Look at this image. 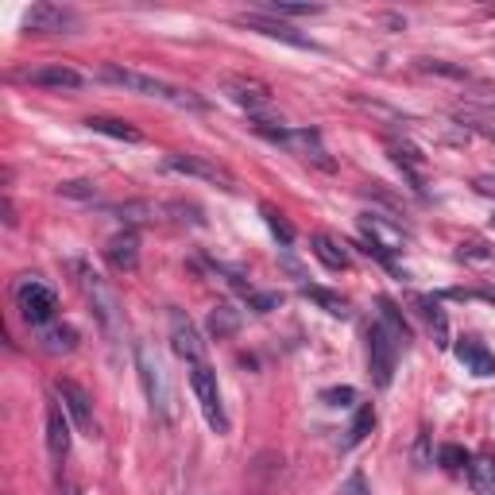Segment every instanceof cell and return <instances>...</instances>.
I'll return each mask as SVG.
<instances>
[{
  "instance_id": "obj_1",
  "label": "cell",
  "mask_w": 495,
  "mask_h": 495,
  "mask_svg": "<svg viewBox=\"0 0 495 495\" xmlns=\"http://www.w3.org/2000/svg\"><path fill=\"white\" fill-rule=\"evenodd\" d=\"M101 78L112 81V86H121L128 93H143V97H155V101H167L174 109H205V101L190 90H178L171 81H159L152 74H140V70H128V66H117V62H105L101 66Z\"/></svg>"
},
{
  "instance_id": "obj_2",
  "label": "cell",
  "mask_w": 495,
  "mask_h": 495,
  "mask_svg": "<svg viewBox=\"0 0 495 495\" xmlns=\"http://www.w3.org/2000/svg\"><path fill=\"white\" fill-rule=\"evenodd\" d=\"M136 368H140V379H143V391H147V403L152 410L163 418V422H174V391H171V375L163 368L159 353L152 344H136Z\"/></svg>"
},
{
  "instance_id": "obj_3",
  "label": "cell",
  "mask_w": 495,
  "mask_h": 495,
  "mask_svg": "<svg viewBox=\"0 0 495 495\" xmlns=\"http://www.w3.org/2000/svg\"><path fill=\"white\" fill-rule=\"evenodd\" d=\"M70 271L78 275V287H81V294H86V302L93 306L101 329L117 337V333H121V302H117V290H112L105 279L97 275L90 263H81V259H70Z\"/></svg>"
},
{
  "instance_id": "obj_4",
  "label": "cell",
  "mask_w": 495,
  "mask_h": 495,
  "mask_svg": "<svg viewBox=\"0 0 495 495\" xmlns=\"http://www.w3.org/2000/svg\"><path fill=\"white\" fill-rule=\"evenodd\" d=\"M12 299H16V310H20V318L27 325H51L55 321V310H58V299L55 290L39 283V275H20L12 287Z\"/></svg>"
},
{
  "instance_id": "obj_5",
  "label": "cell",
  "mask_w": 495,
  "mask_h": 495,
  "mask_svg": "<svg viewBox=\"0 0 495 495\" xmlns=\"http://www.w3.org/2000/svg\"><path fill=\"white\" fill-rule=\"evenodd\" d=\"M190 387L197 395V406L209 422L213 434H228V418H225V406H221V387H217V372H213L205 360L202 364H190Z\"/></svg>"
},
{
  "instance_id": "obj_6",
  "label": "cell",
  "mask_w": 495,
  "mask_h": 495,
  "mask_svg": "<svg viewBox=\"0 0 495 495\" xmlns=\"http://www.w3.org/2000/svg\"><path fill=\"white\" fill-rule=\"evenodd\" d=\"M395 364H399V344H395V337L384 325H372L368 329V375H372V384L379 391L391 387Z\"/></svg>"
},
{
  "instance_id": "obj_7",
  "label": "cell",
  "mask_w": 495,
  "mask_h": 495,
  "mask_svg": "<svg viewBox=\"0 0 495 495\" xmlns=\"http://www.w3.org/2000/svg\"><path fill=\"white\" fill-rule=\"evenodd\" d=\"M221 93L228 97V101H237L240 109H248V117H252V121L275 109L271 90L263 86V81H256V78H244V74H228V78H221Z\"/></svg>"
},
{
  "instance_id": "obj_8",
  "label": "cell",
  "mask_w": 495,
  "mask_h": 495,
  "mask_svg": "<svg viewBox=\"0 0 495 495\" xmlns=\"http://www.w3.org/2000/svg\"><path fill=\"white\" fill-rule=\"evenodd\" d=\"M55 395H58L62 410L70 415V422L78 426V434L101 437V430H97V418H93V399L86 395V387H78L74 379H55Z\"/></svg>"
},
{
  "instance_id": "obj_9",
  "label": "cell",
  "mask_w": 495,
  "mask_h": 495,
  "mask_svg": "<svg viewBox=\"0 0 495 495\" xmlns=\"http://www.w3.org/2000/svg\"><path fill=\"white\" fill-rule=\"evenodd\" d=\"M171 349H174V356H183L186 364H202L205 360V341L197 333V325L190 321L186 310H171Z\"/></svg>"
},
{
  "instance_id": "obj_10",
  "label": "cell",
  "mask_w": 495,
  "mask_h": 495,
  "mask_svg": "<svg viewBox=\"0 0 495 495\" xmlns=\"http://www.w3.org/2000/svg\"><path fill=\"white\" fill-rule=\"evenodd\" d=\"M163 167L174 171V174H190V178H205V183H217L221 190H237L233 174H228L225 167H217V163L202 159V155H167V159H163Z\"/></svg>"
},
{
  "instance_id": "obj_11",
  "label": "cell",
  "mask_w": 495,
  "mask_h": 495,
  "mask_svg": "<svg viewBox=\"0 0 495 495\" xmlns=\"http://www.w3.org/2000/svg\"><path fill=\"white\" fill-rule=\"evenodd\" d=\"M360 228H364L368 244L384 248V252H399V248L410 240V233H406V228H403L399 221L384 217V213H360Z\"/></svg>"
},
{
  "instance_id": "obj_12",
  "label": "cell",
  "mask_w": 495,
  "mask_h": 495,
  "mask_svg": "<svg viewBox=\"0 0 495 495\" xmlns=\"http://www.w3.org/2000/svg\"><path fill=\"white\" fill-rule=\"evenodd\" d=\"M240 24H244L248 31H259V36H268V39H279V43H287V47H302V51H318V47H313V39H306L302 31H294L290 24L275 20V16H263V12H248V16H240Z\"/></svg>"
},
{
  "instance_id": "obj_13",
  "label": "cell",
  "mask_w": 495,
  "mask_h": 495,
  "mask_svg": "<svg viewBox=\"0 0 495 495\" xmlns=\"http://www.w3.org/2000/svg\"><path fill=\"white\" fill-rule=\"evenodd\" d=\"M24 27L27 31H78V16L62 5H31L24 16Z\"/></svg>"
},
{
  "instance_id": "obj_14",
  "label": "cell",
  "mask_w": 495,
  "mask_h": 495,
  "mask_svg": "<svg viewBox=\"0 0 495 495\" xmlns=\"http://www.w3.org/2000/svg\"><path fill=\"white\" fill-rule=\"evenodd\" d=\"M20 81H27V86H39V90H81V74L70 70V66H62V62L31 66V70L20 74Z\"/></svg>"
},
{
  "instance_id": "obj_15",
  "label": "cell",
  "mask_w": 495,
  "mask_h": 495,
  "mask_svg": "<svg viewBox=\"0 0 495 495\" xmlns=\"http://www.w3.org/2000/svg\"><path fill=\"white\" fill-rule=\"evenodd\" d=\"M47 453H51V460H62L70 453V418H66L62 403H47Z\"/></svg>"
},
{
  "instance_id": "obj_16",
  "label": "cell",
  "mask_w": 495,
  "mask_h": 495,
  "mask_svg": "<svg viewBox=\"0 0 495 495\" xmlns=\"http://www.w3.org/2000/svg\"><path fill=\"white\" fill-rule=\"evenodd\" d=\"M105 259L117 271H136V263H140V237L132 233V228H124V233H117V237H109Z\"/></svg>"
},
{
  "instance_id": "obj_17",
  "label": "cell",
  "mask_w": 495,
  "mask_h": 495,
  "mask_svg": "<svg viewBox=\"0 0 495 495\" xmlns=\"http://www.w3.org/2000/svg\"><path fill=\"white\" fill-rule=\"evenodd\" d=\"M391 152V159H395V167L403 171V178L410 183V190H426V183H422V171H426V155H418V147H410V143H391L387 147Z\"/></svg>"
},
{
  "instance_id": "obj_18",
  "label": "cell",
  "mask_w": 495,
  "mask_h": 495,
  "mask_svg": "<svg viewBox=\"0 0 495 495\" xmlns=\"http://www.w3.org/2000/svg\"><path fill=\"white\" fill-rule=\"evenodd\" d=\"M453 353H457V360H460V364H465L472 375H495V356H491L476 337H460Z\"/></svg>"
},
{
  "instance_id": "obj_19",
  "label": "cell",
  "mask_w": 495,
  "mask_h": 495,
  "mask_svg": "<svg viewBox=\"0 0 495 495\" xmlns=\"http://www.w3.org/2000/svg\"><path fill=\"white\" fill-rule=\"evenodd\" d=\"M109 213H117L121 221L143 225V221H159V217H167L171 205H159V202H121V205H109Z\"/></svg>"
},
{
  "instance_id": "obj_20",
  "label": "cell",
  "mask_w": 495,
  "mask_h": 495,
  "mask_svg": "<svg viewBox=\"0 0 495 495\" xmlns=\"http://www.w3.org/2000/svg\"><path fill=\"white\" fill-rule=\"evenodd\" d=\"M39 344L47 353H74L78 349V329L74 325H58V321H51V325H43V333H39Z\"/></svg>"
},
{
  "instance_id": "obj_21",
  "label": "cell",
  "mask_w": 495,
  "mask_h": 495,
  "mask_svg": "<svg viewBox=\"0 0 495 495\" xmlns=\"http://www.w3.org/2000/svg\"><path fill=\"white\" fill-rule=\"evenodd\" d=\"M313 256H318L329 271H344L349 268V252H344V244H337L333 237H325V233H313Z\"/></svg>"
},
{
  "instance_id": "obj_22",
  "label": "cell",
  "mask_w": 495,
  "mask_h": 495,
  "mask_svg": "<svg viewBox=\"0 0 495 495\" xmlns=\"http://www.w3.org/2000/svg\"><path fill=\"white\" fill-rule=\"evenodd\" d=\"M93 132H101V136L109 140H124V143H140L143 140V132L136 124H128V121H117V117H90L86 121Z\"/></svg>"
},
{
  "instance_id": "obj_23",
  "label": "cell",
  "mask_w": 495,
  "mask_h": 495,
  "mask_svg": "<svg viewBox=\"0 0 495 495\" xmlns=\"http://www.w3.org/2000/svg\"><path fill=\"white\" fill-rule=\"evenodd\" d=\"M415 306L422 310V318H426V325H430L437 349H449V321H445V310L434 299H415Z\"/></svg>"
},
{
  "instance_id": "obj_24",
  "label": "cell",
  "mask_w": 495,
  "mask_h": 495,
  "mask_svg": "<svg viewBox=\"0 0 495 495\" xmlns=\"http://www.w3.org/2000/svg\"><path fill=\"white\" fill-rule=\"evenodd\" d=\"M379 318H384L379 325H384L387 333L395 337V344H410V337H415V333H410V325H406V318H403V310L395 306L391 299H379Z\"/></svg>"
},
{
  "instance_id": "obj_25",
  "label": "cell",
  "mask_w": 495,
  "mask_h": 495,
  "mask_svg": "<svg viewBox=\"0 0 495 495\" xmlns=\"http://www.w3.org/2000/svg\"><path fill=\"white\" fill-rule=\"evenodd\" d=\"M237 329H240V310H233L228 302H217L209 310V337L225 341V337H233Z\"/></svg>"
},
{
  "instance_id": "obj_26",
  "label": "cell",
  "mask_w": 495,
  "mask_h": 495,
  "mask_svg": "<svg viewBox=\"0 0 495 495\" xmlns=\"http://www.w3.org/2000/svg\"><path fill=\"white\" fill-rule=\"evenodd\" d=\"M469 480L476 491H491L495 488V453H476L469 460Z\"/></svg>"
},
{
  "instance_id": "obj_27",
  "label": "cell",
  "mask_w": 495,
  "mask_h": 495,
  "mask_svg": "<svg viewBox=\"0 0 495 495\" xmlns=\"http://www.w3.org/2000/svg\"><path fill=\"white\" fill-rule=\"evenodd\" d=\"M302 294H306L310 302H318L325 313H333V318H349V313H353V310H349V302H344L341 294L325 290V287H310V283H306V287H302Z\"/></svg>"
},
{
  "instance_id": "obj_28",
  "label": "cell",
  "mask_w": 495,
  "mask_h": 495,
  "mask_svg": "<svg viewBox=\"0 0 495 495\" xmlns=\"http://www.w3.org/2000/svg\"><path fill=\"white\" fill-rule=\"evenodd\" d=\"M259 12L263 16H318L321 12V5H294V0H263L259 5Z\"/></svg>"
},
{
  "instance_id": "obj_29",
  "label": "cell",
  "mask_w": 495,
  "mask_h": 495,
  "mask_svg": "<svg viewBox=\"0 0 495 495\" xmlns=\"http://www.w3.org/2000/svg\"><path fill=\"white\" fill-rule=\"evenodd\" d=\"M372 422H375V410H372V403H364L356 410V418H353V426H349V437H344V445H360L368 434H372Z\"/></svg>"
},
{
  "instance_id": "obj_30",
  "label": "cell",
  "mask_w": 495,
  "mask_h": 495,
  "mask_svg": "<svg viewBox=\"0 0 495 495\" xmlns=\"http://www.w3.org/2000/svg\"><path fill=\"white\" fill-rule=\"evenodd\" d=\"M55 190H58V197H74V202H93V197H97V186L90 183V178H74V183H58Z\"/></svg>"
},
{
  "instance_id": "obj_31",
  "label": "cell",
  "mask_w": 495,
  "mask_h": 495,
  "mask_svg": "<svg viewBox=\"0 0 495 495\" xmlns=\"http://www.w3.org/2000/svg\"><path fill=\"white\" fill-rule=\"evenodd\" d=\"M437 460H441V465L449 469V472H457V469H469V460H472V457L460 449V445H441V449H437Z\"/></svg>"
},
{
  "instance_id": "obj_32",
  "label": "cell",
  "mask_w": 495,
  "mask_h": 495,
  "mask_svg": "<svg viewBox=\"0 0 495 495\" xmlns=\"http://www.w3.org/2000/svg\"><path fill=\"white\" fill-rule=\"evenodd\" d=\"M460 259L476 263V268H495V252L484 244H460Z\"/></svg>"
},
{
  "instance_id": "obj_33",
  "label": "cell",
  "mask_w": 495,
  "mask_h": 495,
  "mask_svg": "<svg viewBox=\"0 0 495 495\" xmlns=\"http://www.w3.org/2000/svg\"><path fill=\"white\" fill-rule=\"evenodd\" d=\"M263 217H268V228H271L279 240H283V244H294V228L283 221V213L271 209V205H263Z\"/></svg>"
},
{
  "instance_id": "obj_34",
  "label": "cell",
  "mask_w": 495,
  "mask_h": 495,
  "mask_svg": "<svg viewBox=\"0 0 495 495\" xmlns=\"http://www.w3.org/2000/svg\"><path fill=\"white\" fill-rule=\"evenodd\" d=\"M418 66L422 70H430V74H445V78H469L465 66H453V62H441V58H422Z\"/></svg>"
},
{
  "instance_id": "obj_35",
  "label": "cell",
  "mask_w": 495,
  "mask_h": 495,
  "mask_svg": "<svg viewBox=\"0 0 495 495\" xmlns=\"http://www.w3.org/2000/svg\"><path fill=\"white\" fill-rule=\"evenodd\" d=\"M321 399L329 406H353L356 403V391L353 387H329V391H321Z\"/></svg>"
},
{
  "instance_id": "obj_36",
  "label": "cell",
  "mask_w": 495,
  "mask_h": 495,
  "mask_svg": "<svg viewBox=\"0 0 495 495\" xmlns=\"http://www.w3.org/2000/svg\"><path fill=\"white\" fill-rule=\"evenodd\" d=\"M341 495H372V491H368V480H364V472H353L349 480L341 484Z\"/></svg>"
},
{
  "instance_id": "obj_37",
  "label": "cell",
  "mask_w": 495,
  "mask_h": 495,
  "mask_svg": "<svg viewBox=\"0 0 495 495\" xmlns=\"http://www.w3.org/2000/svg\"><path fill=\"white\" fill-rule=\"evenodd\" d=\"M248 302H252V310H259V313H271L279 302H283V299H279V294H248Z\"/></svg>"
},
{
  "instance_id": "obj_38",
  "label": "cell",
  "mask_w": 495,
  "mask_h": 495,
  "mask_svg": "<svg viewBox=\"0 0 495 495\" xmlns=\"http://www.w3.org/2000/svg\"><path fill=\"white\" fill-rule=\"evenodd\" d=\"M469 128H472V132H480L484 140L495 143V121H476V117H472V121H465V132H469Z\"/></svg>"
},
{
  "instance_id": "obj_39",
  "label": "cell",
  "mask_w": 495,
  "mask_h": 495,
  "mask_svg": "<svg viewBox=\"0 0 495 495\" xmlns=\"http://www.w3.org/2000/svg\"><path fill=\"white\" fill-rule=\"evenodd\" d=\"M476 190H480V194H495V178H476Z\"/></svg>"
},
{
  "instance_id": "obj_40",
  "label": "cell",
  "mask_w": 495,
  "mask_h": 495,
  "mask_svg": "<svg viewBox=\"0 0 495 495\" xmlns=\"http://www.w3.org/2000/svg\"><path fill=\"white\" fill-rule=\"evenodd\" d=\"M5 225H16V205H12V197H5Z\"/></svg>"
},
{
  "instance_id": "obj_41",
  "label": "cell",
  "mask_w": 495,
  "mask_h": 495,
  "mask_svg": "<svg viewBox=\"0 0 495 495\" xmlns=\"http://www.w3.org/2000/svg\"><path fill=\"white\" fill-rule=\"evenodd\" d=\"M491 221H495V217H491Z\"/></svg>"
}]
</instances>
